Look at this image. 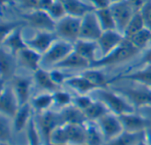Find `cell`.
Returning <instances> with one entry per match:
<instances>
[{
    "label": "cell",
    "instance_id": "obj_3",
    "mask_svg": "<svg viewBox=\"0 0 151 145\" xmlns=\"http://www.w3.org/2000/svg\"><path fill=\"white\" fill-rule=\"evenodd\" d=\"M73 50V43L58 38L42 54L41 67L53 68Z\"/></svg>",
    "mask_w": 151,
    "mask_h": 145
},
{
    "label": "cell",
    "instance_id": "obj_44",
    "mask_svg": "<svg viewBox=\"0 0 151 145\" xmlns=\"http://www.w3.org/2000/svg\"><path fill=\"white\" fill-rule=\"evenodd\" d=\"M140 12L142 15L146 27L151 30V0H147V2L141 9Z\"/></svg>",
    "mask_w": 151,
    "mask_h": 145
},
{
    "label": "cell",
    "instance_id": "obj_51",
    "mask_svg": "<svg viewBox=\"0 0 151 145\" xmlns=\"http://www.w3.org/2000/svg\"><path fill=\"white\" fill-rule=\"evenodd\" d=\"M0 145H11V144H9L8 143H4V142H1V144H0Z\"/></svg>",
    "mask_w": 151,
    "mask_h": 145
},
{
    "label": "cell",
    "instance_id": "obj_53",
    "mask_svg": "<svg viewBox=\"0 0 151 145\" xmlns=\"http://www.w3.org/2000/svg\"><path fill=\"white\" fill-rule=\"evenodd\" d=\"M59 145H70V144H59Z\"/></svg>",
    "mask_w": 151,
    "mask_h": 145
},
{
    "label": "cell",
    "instance_id": "obj_21",
    "mask_svg": "<svg viewBox=\"0 0 151 145\" xmlns=\"http://www.w3.org/2000/svg\"><path fill=\"white\" fill-rule=\"evenodd\" d=\"M63 4L65 12L69 15L83 17L88 12L94 11L93 6L84 0H59Z\"/></svg>",
    "mask_w": 151,
    "mask_h": 145
},
{
    "label": "cell",
    "instance_id": "obj_52",
    "mask_svg": "<svg viewBox=\"0 0 151 145\" xmlns=\"http://www.w3.org/2000/svg\"><path fill=\"white\" fill-rule=\"evenodd\" d=\"M81 145H88V144H81Z\"/></svg>",
    "mask_w": 151,
    "mask_h": 145
},
{
    "label": "cell",
    "instance_id": "obj_41",
    "mask_svg": "<svg viewBox=\"0 0 151 145\" xmlns=\"http://www.w3.org/2000/svg\"><path fill=\"white\" fill-rule=\"evenodd\" d=\"M6 116L1 114L0 119V138L1 142L8 143V140L11 137V128L9 125V121Z\"/></svg>",
    "mask_w": 151,
    "mask_h": 145
},
{
    "label": "cell",
    "instance_id": "obj_36",
    "mask_svg": "<svg viewBox=\"0 0 151 145\" xmlns=\"http://www.w3.org/2000/svg\"><path fill=\"white\" fill-rule=\"evenodd\" d=\"M27 145H43L36 121L32 118L27 127Z\"/></svg>",
    "mask_w": 151,
    "mask_h": 145
},
{
    "label": "cell",
    "instance_id": "obj_22",
    "mask_svg": "<svg viewBox=\"0 0 151 145\" xmlns=\"http://www.w3.org/2000/svg\"><path fill=\"white\" fill-rule=\"evenodd\" d=\"M65 84L74 89L76 92L79 93V95H88V93H91L95 89H98L81 74L78 75H72L66 80Z\"/></svg>",
    "mask_w": 151,
    "mask_h": 145
},
{
    "label": "cell",
    "instance_id": "obj_32",
    "mask_svg": "<svg viewBox=\"0 0 151 145\" xmlns=\"http://www.w3.org/2000/svg\"><path fill=\"white\" fill-rule=\"evenodd\" d=\"M111 113L107 106L99 100H94L92 105L84 111V113L90 121H97L100 118L104 116L105 114Z\"/></svg>",
    "mask_w": 151,
    "mask_h": 145
},
{
    "label": "cell",
    "instance_id": "obj_14",
    "mask_svg": "<svg viewBox=\"0 0 151 145\" xmlns=\"http://www.w3.org/2000/svg\"><path fill=\"white\" fill-rule=\"evenodd\" d=\"M123 125L124 131L129 133H142L147 130L150 126V120L134 113H126L119 116Z\"/></svg>",
    "mask_w": 151,
    "mask_h": 145
},
{
    "label": "cell",
    "instance_id": "obj_24",
    "mask_svg": "<svg viewBox=\"0 0 151 145\" xmlns=\"http://www.w3.org/2000/svg\"><path fill=\"white\" fill-rule=\"evenodd\" d=\"M33 107L28 102L23 105H20L15 116L13 117V128L15 132L19 133L27 127L30 120L33 118Z\"/></svg>",
    "mask_w": 151,
    "mask_h": 145
},
{
    "label": "cell",
    "instance_id": "obj_16",
    "mask_svg": "<svg viewBox=\"0 0 151 145\" xmlns=\"http://www.w3.org/2000/svg\"><path fill=\"white\" fill-rule=\"evenodd\" d=\"M73 50L88 60L90 64L99 58L97 56V53H99V47L96 41L78 39L73 43Z\"/></svg>",
    "mask_w": 151,
    "mask_h": 145
},
{
    "label": "cell",
    "instance_id": "obj_38",
    "mask_svg": "<svg viewBox=\"0 0 151 145\" xmlns=\"http://www.w3.org/2000/svg\"><path fill=\"white\" fill-rule=\"evenodd\" d=\"M53 98H54V105L60 107L61 109L68 105H71L73 100V97L70 93L61 89L53 92Z\"/></svg>",
    "mask_w": 151,
    "mask_h": 145
},
{
    "label": "cell",
    "instance_id": "obj_19",
    "mask_svg": "<svg viewBox=\"0 0 151 145\" xmlns=\"http://www.w3.org/2000/svg\"><path fill=\"white\" fill-rule=\"evenodd\" d=\"M116 80H127L134 82L143 85L144 87L151 88V66L145 65V66L142 69L126 73L123 74H119L116 76L114 79L111 80V82Z\"/></svg>",
    "mask_w": 151,
    "mask_h": 145
},
{
    "label": "cell",
    "instance_id": "obj_10",
    "mask_svg": "<svg viewBox=\"0 0 151 145\" xmlns=\"http://www.w3.org/2000/svg\"><path fill=\"white\" fill-rule=\"evenodd\" d=\"M58 39V36L57 35L56 32L36 30L35 34L32 37L28 39L25 38V41L27 47L36 50L42 55Z\"/></svg>",
    "mask_w": 151,
    "mask_h": 145
},
{
    "label": "cell",
    "instance_id": "obj_15",
    "mask_svg": "<svg viewBox=\"0 0 151 145\" xmlns=\"http://www.w3.org/2000/svg\"><path fill=\"white\" fill-rule=\"evenodd\" d=\"M1 45L3 48L7 50L15 57L20 50L27 47L26 44L25 38L23 37L22 26L15 28L12 33L6 35L4 39H2Z\"/></svg>",
    "mask_w": 151,
    "mask_h": 145
},
{
    "label": "cell",
    "instance_id": "obj_33",
    "mask_svg": "<svg viewBox=\"0 0 151 145\" xmlns=\"http://www.w3.org/2000/svg\"><path fill=\"white\" fill-rule=\"evenodd\" d=\"M95 12L104 31L117 29L115 19L110 7L100 10H95Z\"/></svg>",
    "mask_w": 151,
    "mask_h": 145
},
{
    "label": "cell",
    "instance_id": "obj_28",
    "mask_svg": "<svg viewBox=\"0 0 151 145\" xmlns=\"http://www.w3.org/2000/svg\"><path fill=\"white\" fill-rule=\"evenodd\" d=\"M86 144L88 145H104L105 141L96 121L88 120L85 123Z\"/></svg>",
    "mask_w": 151,
    "mask_h": 145
},
{
    "label": "cell",
    "instance_id": "obj_7",
    "mask_svg": "<svg viewBox=\"0 0 151 145\" xmlns=\"http://www.w3.org/2000/svg\"><path fill=\"white\" fill-rule=\"evenodd\" d=\"M110 8L115 19L117 30H119L124 35V32L128 23L130 22L136 12L134 11V7L128 0H122L111 4Z\"/></svg>",
    "mask_w": 151,
    "mask_h": 145
},
{
    "label": "cell",
    "instance_id": "obj_23",
    "mask_svg": "<svg viewBox=\"0 0 151 145\" xmlns=\"http://www.w3.org/2000/svg\"><path fill=\"white\" fill-rule=\"evenodd\" d=\"M61 120L64 123H74V124H81L84 125L88 119L83 111L76 107L74 105H68L59 112Z\"/></svg>",
    "mask_w": 151,
    "mask_h": 145
},
{
    "label": "cell",
    "instance_id": "obj_17",
    "mask_svg": "<svg viewBox=\"0 0 151 145\" xmlns=\"http://www.w3.org/2000/svg\"><path fill=\"white\" fill-rule=\"evenodd\" d=\"M16 57L18 58L21 66L27 69L35 72L41 68L42 55L29 47H26L20 50Z\"/></svg>",
    "mask_w": 151,
    "mask_h": 145
},
{
    "label": "cell",
    "instance_id": "obj_4",
    "mask_svg": "<svg viewBox=\"0 0 151 145\" xmlns=\"http://www.w3.org/2000/svg\"><path fill=\"white\" fill-rule=\"evenodd\" d=\"M81 18L66 14L57 21L55 32L58 38L74 43L80 38Z\"/></svg>",
    "mask_w": 151,
    "mask_h": 145
},
{
    "label": "cell",
    "instance_id": "obj_9",
    "mask_svg": "<svg viewBox=\"0 0 151 145\" xmlns=\"http://www.w3.org/2000/svg\"><path fill=\"white\" fill-rule=\"evenodd\" d=\"M96 122L102 131L105 142L114 139L124 132V128L119 117L114 113H109L100 118Z\"/></svg>",
    "mask_w": 151,
    "mask_h": 145
},
{
    "label": "cell",
    "instance_id": "obj_50",
    "mask_svg": "<svg viewBox=\"0 0 151 145\" xmlns=\"http://www.w3.org/2000/svg\"><path fill=\"white\" fill-rule=\"evenodd\" d=\"M119 1H122V0H110V2L111 4H114V3H117V2H119Z\"/></svg>",
    "mask_w": 151,
    "mask_h": 145
},
{
    "label": "cell",
    "instance_id": "obj_31",
    "mask_svg": "<svg viewBox=\"0 0 151 145\" xmlns=\"http://www.w3.org/2000/svg\"><path fill=\"white\" fill-rule=\"evenodd\" d=\"M81 74L93 84H95L98 89L107 88L108 85L111 82V81L108 80L104 74L101 70H99V68L89 67L88 69H85L81 73Z\"/></svg>",
    "mask_w": 151,
    "mask_h": 145
},
{
    "label": "cell",
    "instance_id": "obj_8",
    "mask_svg": "<svg viewBox=\"0 0 151 145\" xmlns=\"http://www.w3.org/2000/svg\"><path fill=\"white\" fill-rule=\"evenodd\" d=\"M103 32L104 30L102 29L95 10L88 12L83 17H81V25L79 39L97 41Z\"/></svg>",
    "mask_w": 151,
    "mask_h": 145
},
{
    "label": "cell",
    "instance_id": "obj_13",
    "mask_svg": "<svg viewBox=\"0 0 151 145\" xmlns=\"http://www.w3.org/2000/svg\"><path fill=\"white\" fill-rule=\"evenodd\" d=\"M116 91L124 96L134 106V108L151 106V88L119 89Z\"/></svg>",
    "mask_w": 151,
    "mask_h": 145
},
{
    "label": "cell",
    "instance_id": "obj_49",
    "mask_svg": "<svg viewBox=\"0 0 151 145\" xmlns=\"http://www.w3.org/2000/svg\"><path fill=\"white\" fill-rule=\"evenodd\" d=\"M12 1V0H1V3H2V5L4 6V5H7L9 4H11Z\"/></svg>",
    "mask_w": 151,
    "mask_h": 145
},
{
    "label": "cell",
    "instance_id": "obj_47",
    "mask_svg": "<svg viewBox=\"0 0 151 145\" xmlns=\"http://www.w3.org/2000/svg\"><path fill=\"white\" fill-rule=\"evenodd\" d=\"M141 61H142V63H144L145 65L151 66V47L150 49L147 50V51L143 55V57H142Z\"/></svg>",
    "mask_w": 151,
    "mask_h": 145
},
{
    "label": "cell",
    "instance_id": "obj_30",
    "mask_svg": "<svg viewBox=\"0 0 151 145\" xmlns=\"http://www.w3.org/2000/svg\"><path fill=\"white\" fill-rule=\"evenodd\" d=\"M30 104L33 109L36 111L38 113H42L44 112H47L54 105L53 93L44 92L39 94L33 97Z\"/></svg>",
    "mask_w": 151,
    "mask_h": 145
},
{
    "label": "cell",
    "instance_id": "obj_40",
    "mask_svg": "<svg viewBox=\"0 0 151 145\" xmlns=\"http://www.w3.org/2000/svg\"><path fill=\"white\" fill-rule=\"evenodd\" d=\"M94 100L95 99H93L88 95H78L76 97H73V105H74L76 107L84 112L92 105Z\"/></svg>",
    "mask_w": 151,
    "mask_h": 145
},
{
    "label": "cell",
    "instance_id": "obj_37",
    "mask_svg": "<svg viewBox=\"0 0 151 145\" xmlns=\"http://www.w3.org/2000/svg\"><path fill=\"white\" fill-rule=\"evenodd\" d=\"M59 144H69L67 133L63 124L59 125L53 130L50 139V145Z\"/></svg>",
    "mask_w": 151,
    "mask_h": 145
},
{
    "label": "cell",
    "instance_id": "obj_34",
    "mask_svg": "<svg viewBox=\"0 0 151 145\" xmlns=\"http://www.w3.org/2000/svg\"><path fill=\"white\" fill-rule=\"evenodd\" d=\"M128 39L134 47H136L140 51L146 48L151 41V30L148 27H144L141 31L133 35L132 36L127 38Z\"/></svg>",
    "mask_w": 151,
    "mask_h": 145
},
{
    "label": "cell",
    "instance_id": "obj_43",
    "mask_svg": "<svg viewBox=\"0 0 151 145\" xmlns=\"http://www.w3.org/2000/svg\"><path fill=\"white\" fill-rule=\"evenodd\" d=\"M21 24L17 21H2L1 23V35L2 39H4L6 35H8L10 33H12L15 28L20 27Z\"/></svg>",
    "mask_w": 151,
    "mask_h": 145
},
{
    "label": "cell",
    "instance_id": "obj_20",
    "mask_svg": "<svg viewBox=\"0 0 151 145\" xmlns=\"http://www.w3.org/2000/svg\"><path fill=\"white\" fill-rule=\"evenodd\" d=\"M90 67V62L78 54L76 51L73 50L69 55H67L61 62H59L53 68H59L62 70L65 69H88Z\"/></svg>",
    "mask_w": 151,
    "mask_h": 145
},
{
    "label": "cell",
    "instance_id": "obj_42",
    "mask_svg": "<svg viewBox=\"0 0 151 145\" xmlns=\"http://www.w3.org/2000/svg\"><path fill=\"white\" fill-rule=\"evenodd\" d=\"M50 76H51L52 80L58 86H60L61 84L65 83L66 82V80L73 75V74H65L64 72V70L59 69V68H51L50 70Z\"/></svg>",
    "mask_w": 151,
    "mask_h": 145
},
{
    "label": "cell",
    "instance_id": "obj_6",
    "mask_svg": "<svg viewBox=\"0 0 151 145\" xmlns=\"http://www.w3.org/2000/svg\"><path fill=\"white\" fill-rule=\"evenodd\" d=\"M23 19L27 24L35 30L55 32L57 21L44 10L35 9L28 11L23 15Z\"/></svg>",
    "mask_w": 151,
    "mask_h": 145
},
{
    "label": "cell",
    "instance_id": "obj_26",
    "mask_svg": "<svg viewBox=\"0 0 151 145\" xmlns=\"http://www.w3.org/2000/svg\"><path fill=\"white\" fill-rule=\"evenodd\" d=\"M68 136L69 144L81 145L86 144V128L85 124L64 123L63 124Z\"/></svg>",
    "mask_w": 151,
    "mask_h": 145
},
{
    "label": "cell",
    "instance_id": "obj_29",
    "mask_svg": "<svg viewBox=\"0 0 151 145\" xmlns=\"http://www.w3.org/2000/svg\"><path fill=\"white\" fill-rule=\"evenodd\" d=\"M147 137L146 131L142 133H129L124 131L114 139L105 142L104 145H135L141 139Z\"/></svg>",
    "mask_w": 151,
    "mask_h": 145
},
{
    "label": "cell",
    "instance_id": "obj_5",
    "mask_svg": "<svg viewBox=\"0 0 151 145\" xmlns=\"http://www.w3.org/2000/svg\"><path fill=\"white\" fill-rule=\"evenodd\" d=\"M35 121L44 145H50V139L53 130L59 125L63 124L59 113H55L50 110L39 113L37 120Z\"/></svg>",
    "mask_w": 151,
    "mask_h": 145
},
{
    "label": "cell",
    "instance_id": "obj_2",
    "mask_svg": "<svg viewBox=\"0 0 151 145\" xmlns=\"http://www.w3.org/2000/svg\"><path fill=\"white\" fill-rule=\"evenodd\" d=\"M140 50L133 45V43L128 40L125 39L124 42L109 54L100 57L90 64V67L101 68L104 66H113L126 62L132 58L135 57Z\"/></svg>",
    "mask_w": 151,
    "mask_h": 145
},
{
    "label": "cell",
    "instance_id": "obj_27",
    "mask_svg": "<svg viewBox=\"0 0 151 145\" xmlns=\"http://www.w3.org/2000/svg\"><path fill=\"white\" fill-rule=\"evenodd\" d=\"M15 67V56L4 48H1V81L9 79L12 76Z\"/></svg>",
    "mask_w": 151,
    "mask_h": 145
},
{
    "label": "cell",
    "instance_id": "obj_25",
    "mask_svg": "<svg viewBox=\"0 0 151 145\" xmlns=\"http://www.w3.org/2000/svg\"><path fill=\"white\" fill-rule=\"evenodd\" d=\"M34 79L38 87L48 92L53 93L59 89V86L52 80L50 71L45 68L41 67L34 72Z\"/></svg>",
    "mask_w": 151,
    "mask_h": 145
},
{
    "label": "cell",
    "instance_id": "obj_35",
    "mask_svg": "<svg viewBox=\"0 0 151 145\" xmlns=\"http://www.w3.org/2000/svg\"><path fill=\"white\" fill-rule=\"evenodd\" d=\"M144 27H146V25L142 18V15L140 12H136L134 15L133 16L132 19L130 20V22L128 23L124 32V35L126 38H128L132 36L133 35L136 34L137 32L141 31Z\"/></svg>",
    "mask_w": 151,
    "mask_h": 145
},
{
    "label": "cell",
    "instance_id": "obj_39",
    "mask_svg": "<svg viewBox=\"0 0 151 145\" xmlns=\"http://www.w3.org/2000/svg\"><path fill=\"white\" fill-rule=\"evenodd\" d=\"M56 21H58V19H60L61 18H63L64 16H65L67 13L63 6V4H61V2L59 0H55L53 2V4L49 7V9L46 11Z\"/></svg>",
    "mask_w": 151,
    "mask_h": 145
},
{
    "label": "cell",
    "instance_id": "obj_12",
    "mask_svg": "<svg viewBox=\"0 0 151 145\" xmlns=\"http://www.w3.org/2000/svg\"><path fill=\"white\" fill-rule=\"evenodd\" d=\"M19 108L18 98L14 93L12 87L4 86L2 83L1 97H0V111L1 114L6 116L9 119H13L16 113Z\"/></svg>",
    "mask_w": 151,
    "mask_h": 145
},
{
    "label": "cell",
    "instance_id": "obj_1",
    "mask_svg": "<svg viewBox=\"0 0 151 145\" xmlns=\"http://www.w3.org/2000/svg\"><path fill=\"white\" fill-rule=\"evenodd\" d=\"M96 100L103 102L111 113L118 116L135 112L134 106L118 91L109 90L107 88L96 89L91 92Z\"/></svg>",
    "mask_w": 151,
    "mask_h": 145
},
{
    "label": "cell",
    "instance_id": "obj_18",
    "mask_svg": "<svg viewBox=\"0 0 151 145\" xmlns=\"http://www.w3.org/2000/svg\"><path fill=\"white\" fill-rule=\"evenodd\" d=\"M12 87L18 98L19 106L29 102L32 89V82L30 79L23 76L14 77Z\"/></svg>",
    "mask_w": 151,
    "mask_h": 145
},
{
    "label": "cell",
    "instance_id": "obj_48",
    "mask_svg": "<svg viewBox=\"0 0 151 145\" xmlns=\"http://www.w3.org/2000/svg\"><path fill=\"white\" fill-rule=\"evenodd\" d=\"M135 145H150L149 144V143H148V140H147V137H145V138H142V139H141L137 144Z\"/></svg>",
    "mask_w": 151,
    "mask_h": 145
},
{
    "label": "cell",
    "instance_id": "obj_46",
    "mask_svg": "<svg viewBox=\"0 0 151 145\" xmlns=\"http://www.w3.org/2000/svg\"><path fill=\"white\" fill-rule=\"evenodd\" d=\"M20 6L23 8L28 10V11H33L35 9H39V2L40 0H18Z\"/></svg>",
    "mask_w": 151,
    "mask_h": 145
},
{
    "label": "cell",
    "instance_id": "obj_11",
    "mask_svg": "<svg viewBox=\"0 0 151 145\" xmlns=\"http://www.w3.org/2000/svg\"><path fill=\"white\" fill-rule=\"evenodd\" d=\"M125 39V35L117 29L104 31L99 39L96 41L99 47L100 57L109 54L114 49L119 47Z\"/></svg>",
    "mask_w": 151,
    "mask_h": 145
},
{
    "label": "cell",
    "instance_id": "obj_45",
    "mask_svg": "<svg viewBox=\"0 0 151 145\" xmlns=\"http://www.w3.org/2000/svg\"><path fill=\"white\" fill-rule=\"evenodd\" d=\"M86 1L89 3L95 10L108 8L111 5L110 0H86Z\"/></svg>",
    "mask_w": 151,
    "mask_h": 145
}]
</instances>
